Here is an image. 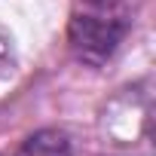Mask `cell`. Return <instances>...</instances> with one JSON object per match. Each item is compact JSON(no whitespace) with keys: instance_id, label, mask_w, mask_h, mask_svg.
I'll return each mask as SVG.
<instances>
[{"instance_id":"cell-1","label":"cell","mask_w":156,"mask_h":156,"mask_svg":"<svg viewBox=\"0 0 156 156\" xmlns=\"http://www.w3.org/2000/svg\"><path fill=\"white\" fill-rule=\"evenodd\" d=\"M132 25L129 0H80L67 25L70 52L83 64H104Z\"/></svg>"},{"instance_id":"cell-2","label":"cell","mask_w":156,"mask_h":156,"mask_svg":"<svg viewBox=\"0 0 156 156\" xmlns=\"http://www.w3.org/2000/svg\"><path fill=\"white\" fill-rule=\"evenodd\" d=\"M16 156H70V144L58 129H43L34 132Z\"/></svg>"}]
</instances>
